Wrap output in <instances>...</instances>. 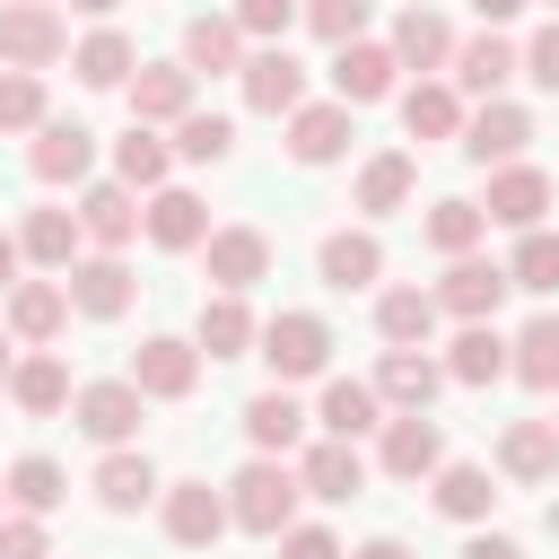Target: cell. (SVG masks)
Instances as JSON below:
<instances>
[{"label":"cell","mask_w":559,"mask_h":559,"mask_svg":"<svg viewBox=\"0 0 559 559\" xmlns=\"http://www.w3.org/2000/svg\"><path fill=\"white\" fill-rule=\"evenodd\" d=\"M297 463L288 454H253L236 480H227V524L236 533H253V542H280L288 524H297Z\"/></svg>","instance_id":"6da1fadb"},{"label":"cell","mask_w":559,"mask_h":559,"mask_svg":"<svg viewBox=\"0 0 559 559\" xmlns=\"http://www.w3.org/2000/svg\"><path fill=\"white\" fill-rule=\"evenodd\" d=\"M253 358L271 367V384H306V376L332 367V323L306 314V306H280V314L253 332Z\"/></svg>","instance_id":"7a4b0ae2"},{"label":"cell","mask_w":559,"mask_h":559,"mask_svg":"<svg viewBox=\"0 0 559 559\" xmlns=\"http://www.w3.org/2000/svg\"><path fill=\"white\" fill-rule=\"evenodd\" d=\"M61 288H70V314H87V323H122L140 306V271L122 253H79L61 271Z\"/></svg>","instance_id":"3957f363"},{"label":"cell","mask_w":559,"mask_h":559,"mask_svg":"<svg viewBox=\"0 0 559 559\" xmlns=\"http://www.w3.org/2000/svg\"><path fill=\"white\" fill-rule=\"evenodd\" d=\"M140 419H148V402H140V384H131V376H96V384H79V393H70V428H79V437H96L105 454H114V445H131V437H140Z\"/></svg>","instance_id":"277c9868"},{"label":"cell","mask_w":559,"mask_h":559,"mask_svg":"<svg viewBox=\"0 0 559 559\" xmlns=\"http://www.w3.org/2000/svg\"><path fill=\"white\" fill-rule=\"evenodd\" d=\"M70 52V17L52 9V0H17V9H0V70H52Z\"/></svg>","instance_id":"5b68a950"},{"label":"cell","mask_w":559,"mask_h":559,"mask_svg":"<svg viewBox=\"0 0 559 559\" xmlns=\"http://www.w3.org/2000/svg\"><path fill=\"white\" fill-rule=\"evenodd\" d=\"M507 79H524V52H515V35L507 26H480V35H463L454 44V61H445V87L454 96H507Z\"/></svg>","instance_id":"8992f818"},{"label":"cell","mask_w":559,"mask_h":559,"mask_svg":"<svg viewBox=\"0 0 559 559\" xmlns=\"http://www.w3.org/2000/svg\"><path fill=\"white\" fill-rule=\"evenodd\" d=\"M454 148H463L472 166H515V157L533 148V114H524L515 96H489V105H472V114H463Z\"/></svg>","instance_id":"52a82bcc"},{"label":"cell","mask_w":559,"mask_h":559,"mask_svg":"<svg viewBox=\"0 0 559 559\" xmlns=\"http://www.w3.org/2000/svg\"><path fill=\"white\" fill-rule=\"evenodd\" d=\"M428 297H437V314H454V323H498V306H507L515 288H507V262L463 253V262H445V280H437Z\"/></svg>","instance_id":"ba28073f"},{"label":"cell","mask_w":559,"mask_h":559,"mask_svg":"<svg viewBox=\"0 0 559 559\" xmlns=\"http://www.w3.org/2000/svg\"><path fill=\"white\" fill-rule=\"evenodd\" d=\"M236 87H245V105H253V114L288 122V114L306 105V61H297L288 44H253V52H245V70H236Z\"/></svg>","instance_id":"9c48e42d"},{"label":"cell","mask_w":559,"mask_h":559,"mask_svg":"<svg viewBox=\"0 0 559 559\" xmlns=\"http://www.w3.org/2000/svg\"><path fill=\"white\" fill-rule=\"evenodd\" d=\"M131 384H140V402H192L201 349H192L183 332H148V341L131 349Z\"/></svg>","instance_id":"30bf717a"},{"label":"cell","mask_w":559,"mask_h":559,"mask_svg":"<svg viewBox=\"0 0 559 559\" xmlns=\"http://www.w3.org/2000/svg\"><path fill=\"white\" fill-rule=\"evenodd\" d=\"M445 463V428L428 419V411H393L384 428H376V472L384 480H428Z\"/></svg>","instance_id":"8fae6325"},{"label":"cell","mask_w":559,"mask_h":559,"mask_svg":"<svg viewBox=\"0 0 559 559\" xmlns=\"http://www.w3.org/2000/svg\"><path fill=\"white\" fill-rule=\"evenodd\" d=\"M157 524H166L175 550H210V542L227 533V489H210V480H166V489H157Z\"/></svg>","instance_id":"7c38bea8"},{"label":"cell","mask_w":559,"mask_h":559,"mask_svg":"<svg viewBox=\"0 0 559 559\" xmlns=\"http://www.w3.org/2000/svg\"><path fill=\"white\" fill-rule=\"evenodd\" d=\"M402 87V61H393V44H376V35H358V44H341L332 52V105H384Z\"/></svg>","instance_id":"4fadbf2b"},{"label":"cell","mask_w":559,"mask_h":559,"mask_svg":"<svg viewBox=\"0 0 559 559\" xmlns=\"http://www.w3.org/2000/svg\"><path fill=\"white\" fill-rule=\"evenodd\" d=\"M550 201H559V183H550L542 166H524V157H515V166H489L480 218H489V227H515V236H524V227H542V210H550Z\"/></svg>","instance_id":"5bb4252c"},{"label":"cell","mask_w":559,"mask_h":559,"mask_svg":"<svg viewBox=\"0 0 559 559\" xmlns=\"http://www.w3.org/2000/svg\"><path fill=\"white\" fill-rule=\"evenodd\" d=\"M201 271L218 297H245L253 280H271V236L262 227H210L201 236Z\"/></svg>","instance_id":"9a60e30c"},{"label":"cell","mask_w":559,"mask_h":559,"mask_svg":"<svg viewBox=\"0 0 559 559\" xmlns=\"http://www.w3.org/2000/svg\"><path fill=\"white\" fill-rule=\"evenodd\" d=\"M140 236H148L157 253H201V236H210V201L183 192V183H157V192L140 201Z\"/></svg>","instance_id":"2e32d148"},{"label":"cell","mask_w":559,"mask_h":559,"mask_svg":"<svg viewBox=\"0 0 559 559\" xmlns=\"http://www.w3.org/2000/svg\"><path fill=\"white\" fill-rule=\"evenodd\" d=\"M0 323H9L17 349H52V341L70 332V288H61V280H17L9 306H0Z\"/></svg>","instance_id":"e0dca14e"},{"label":"cell","mask_w":559,"mask_h":559,"mask_svg":"<svg viewBox=\"0 0 559 559\" xmlns=\"http://www.w3.org/2000/svg\"><path fill=\"white\" fill-rule=\"evenodd\" d=\"M192 87H201V79H192L183 61H140L122 96H131V122H148V131H175V122L192 114Z\"/></svg>","instance_id":"ac0fdd59"},{"label":"cell","mask_w":559,"mask_h":559,"mask_svg":"<svg viewBox=\"0 0 559 559\" xmlns=\"http://www.w3.org/2000/svg\"><path fill=\"white\" fill-rule=\"evenodd\" d=\"M498 480H515V489L559 480V419H507L498 428Z\"/></svg>","instance_id":"d6986e66"},{"label":"cell","mask_w":559,"mask_h":559,"mask_svg":"<svg viewBox=\"0 0 559 559\" xmlns=\"http://www.w3.org/2000/svg\"><path fill=\"white\" fill-rule=\"evenodd\" d=\"M87 166H96V131L87 122H44L35 140H26V175L35 183H87Z\"/></svg>","instance_id":"ffe728a7"},{"label":"cell","mask_w":559,"mask_h":559,"mask_svg":"<svg viewBox=\"0 0 559 559\" xmlns=\"http://www.w3.org/2000/svg\"><path fill=\"white\" fill-rule=\"evenodd\" d=\"M411 192H419V157L411 148H376L358 166V183H349V210L358 218H393V210H411Z\"/></svg>","instance_id":"44dd1931"},{"label":"cell","mask_w":559,"mask_h":559,"mask_svg":"<svg viewBox=\"0 0 559 559\" xmlns=\"http://www.w3.org/2000/svg\"><path fill=\"white\" fill-rule=\"evenodd\" d=\"M314 271H323V288H376L384 280V236L376 227H332L323 245H314Z\"/></svg>","instance_id":"7402d4cb"},{"label":"cell","mask_w":559,"mask_h":559,"mask_svg":"<svg viewBox=\"0 0 559 559\" xmlns=\"http://www.w3.org/2000/svg\"><path fill=\"white\" fill-rule=\"evenodd\" d=\"M297 489H306V498H323V507H349V498L367 489V454H358V445H341V437H314V445L297 454Z\"/></svg>","instance_id":"603a6c76"},{"label":"cell","mask_w":559,"mask_h":559,"mask_svg":"<svg viewBox=\"0 0 559 559\" xmlns=\"http://www.w3.org/2000/svg\"><path fill=\"white\" fill-rule=\"evenodd\" d=\"M349 140H358V122H349V105H297L288 114V166H332V157H349Z\"/></svg>","instance_id":"cb8c5ba5"},{"label":"cell","mask_w":559,"mask_h":559,"mask_svg":"<svg viewBox=\"0 0 559 559\" xmlns=\"http://www.w3.org/2000/svg\"><path fill=\"white\" fill-rule=\"evenodd\" d=\"M79 236L96 253H122L140 236V192L131 183H79Z\"/></svg>","instance_id":"d4e9b609"},{"label":"cell","mask_w":559,"mask_h":559,"mask_svg":"<svg viewBox=\"0 0 559 559\" xmlns=\"http://www.w3.org/2000/svg\"><path fill=\"white\" fill-rule=\"evenodd\" d=\"M367 384H376V402H384V411H428V402L445 393V367H437L428 349H384Z\"/></svg>","instance_id":"484cf974"},{"label":"cell","mask_w":559,"mask_h":559,"mask_svg":"<svg viewBox=\"0 0 559 559\" xmlns=\"http://www.w3.org/2000/svg\"><path fill=\"white\" fill-rule=\"evenodd\" d=\"M87 489H96V507H105V515H140L166 480H157V463H148L140 445H114V454L87 472Z\"/></svg>","instance_id":"4316f807"},{"label":"cell","mask_w":559,"mask_h":559,"mask_svg":"<svg viewBox=\"0 0 559 559\" xmlns=\"http://www.w3.org/2000/svg\"><path fill=\"white\" fill-rule=\"evenodd\" d=\"M428 507L445 515V524H489V507H498V480H489V463H437L428 472Z\"/></svg>","instance_id":"83f0119b"},{"label":"cell","mask_w":559,"mask_h":559,"mask_svg":"<svg viewBox=\"0 0 559 559\" xmlns=\"http://www.w3.org/2000/svg\"><path fill=\"white\" fill-rule=\"evenodd\" d=\"M70 358L61 349H26L17 367H9V402L26 411V419H52V411H70Z\"/></svg>","instance_id":"f1b7e54d"},{"label":"cell","mask_w":559,"mask_h":559,"mask_svg":"<svg viewBox=\"0 0 559 559\" xmlns=\"http://www.w3.org/2000/svg\"><path fill=\"white\" fill-rule=\"evenodd\" d=\"M314 428H323V437H341V445L376 437V428H384V402H376V384H358V376H332V384L314 393Z\"/></svg>","instance_id":"f546056e"},{"label":"cell","mask_w":559,"mask_h":559,"mask_svg":"<svg viewBox=\"0 0 559 559\" xmlns=\"http://www.w3.org/2000/svg\"><path fill=\"white\" fill-rule=\"evenodd\" d=\"M236 419H245L253 454H288V445H306V419H314V411H306V402H297L288 384H262V393H253V402H245Z\"/></svg>","instance_id":"4dcf8cb0"},{"label":"cell","mask_w":559,"mask_h":559,"mask_svg":"<svg viewBox=\"0 0 559 559\" xmlns=\"http://www.w3.org/2000/svg\"><path fill=\"white\" fill-rule=\"evenodd\" d=\"M245 52H253V44H245V35H236V17L218 9V17H192V26H183V52H175V61H183L192 79H236V70H245Z\"/></svg>","instance_id":"1f68e13d"},{"label":"cell","mask_w":559,"mask_h":559,"mask_svg":"<svg viewBox=\"0 0 559 559\" xmlns=\"http://www.w3.org/2000/svg\"><path fill=\"white\" fill-rule=\"evenodd\" d=\"M253 332H262L253 306H245V297H218V288H210L201 314H192V349H201V358H253Z\"/></svg>","instance_id":"d6a6232c"},{"label":"cell","mask_w":559,"mask_h":559,"mask_svg":"<svg viewBox=\"0 0 559 559\" xmlns=\"http://www.w3.org/2000/svg\"><path fill=\"white\" fill-rule=\"evenodd\" d=\"M393 61L419 70V79H445V61H454V26H445L437 9H402V17H393Z\"/></svg>","instance_id":"836d02e7"},{"label":"cell","mask_w":559,"mask_h":559,"mask_svg":"<svg viewBox=\"0 0 559 559\" xmlns=\"http://www.w3.org/2000/svg\"><path fill=\"white\" fill-rule=\"evenodd\" d=\"M79 245H87V236H79V210H52V201H44V210L17 218V253H26L35 271H70Z\"/></svg>","instance_id":"e575fe53"},{"label":"cell","mask_w":559,"mask_h":559,"mask_svg":"<svg viewBox=\"0 0 559 559\" xmlns=\"http://www.w3.org/2000/svg\"><path fill=\"white\" fill-rule=\"evenodd\" d=\"M376 341L384 349H428L437 341V297L428 288H376Z\"/></svg>","instance_id":"d590c367"},{"label":"cell","mask_w":559,"mask_h":559,"mask_svg":"<svg viewBox=\"0 0 559 559\" xmlns=\"http://www.w3.org/2000/svg\"><path fill=\"white\" fill-rule=\"evenodd\" d=\"M70 70H79V87H131L140 44H131L122 26H96V35H79V44H70Z\"/></svg>","instance_id":"8d00e7d4"},{"label":"cell","mask_w":559,"mask_h":559,"mask_svg":"<svg viewBox=\"0 0 559 559\" xmlns=\"http://www.w3.org/2000/svg\"><path fill=\"white\" fill-rule=\"evenodd\" d=\"M402 131H411L419 148L454 140V131H463V96H454L445 79H411V87H402Z\"/></svg>","instance_id":"74e56055"},{"label":"cell","mask_w":559,"mask_h":559,"mask_svg":"<svg viewBox=\"0 0 559 559\" xmlns=\"http://www.w3.org/2000/svg\"><path fill=\"white\" fill-rule=\"evenodd\" d=\"M437 367H445V384H498L507 376V332L498 323H463Z\"/></svg>","instance_id":"f35d334b"},{"label":"cell","mask_w":559,"mask_h":559,"mask_svg":"<svg viewBox=\"0 0 559 559\" xmlns=\"http://www.w3.org/2000/svg\"><path fill=\"white\" fill-rule=\"evenodd\" d=\"M507 376L533 384V393H559V314H550V306L507 341Z\"/></svg>","instance_id":"ab89813d"},{"label":"cell","mask_w":559,"mask_h":559,"mask_svg":"<svg viewBox=\"0 0 559 559\" xmlns=\"http://www.w3.org/2000/svg\"><path fill=\"white\" fill-rule=\"evenodd\" d=\"M419 236H428V253H445V262H463V253H480V236H489V218H480V201H463V192H445V201H428V218H419Z\"/></svg>","instance_id":"60d3db41"},{"label":"cell","mask_w":559,"mask_h":559,"mask_svg":"<svg viewBox=\"0 0 559 559\" xmlns=\"http://www.w3.org/2000/svg\"><path fill=\"white\" fill-rule=\"evenodd\" d=\"M0 489H9V507H17V515H52V507L70 498V472H61L52 454H17V463L0 472Z\"/></svg>","instance_id":"b9f144b4"},{"label":"cell","mask_w":559,"mask_h":559,"mask_svg":"<svg viewBox=\"0 0 559 559\" xmlns=\"http://www.w3.org/2000/svg\"><path fill=\"white\" fill-rule=\"evenodd\" d=\"M166 166H175V148H166L148 122H131V131L114 140V183H131V192H157V183H166Z\"/></svg>","instance_id":"7bdbcfd3"},{"label":"cell","mask_w":559,"mask_h":559,"mask_svg":"<svg viewBox=\"0 0 559 559\" xmlns=\"http://www.w3.org/2000/svg\"><path fill=\"white\" fill-rule=\"evenodd\" d=\"M507 288H524V297H559V236H550V227H524V236H515V253H507Z\"/></svg>","instance_id":"ee69618b"},{"label":"cell","mask_w":559,"mask_h":559,"mask_svg":"<svg viewBox=\"0 0 559 559\" xmlns=\"http://www.w3.org/2000/svg\"><path fill=\"white\" fill-rule=\"evenodd\" d=\"M166 148H175L183 166H227V157H236V122H227V114H201V105H192V114L175 122V140H166Z\"/></svg>","instance_id":"f6af8a7d"},{"label":"cell","mask_w":559,"mask_h":559,"mask_svg":"<svg viewBox=\"0 0 559 559\" xmlns=\"http://www.w3.org/2000/svg\"><path fill=\"white\" fill-rule=\"evenodd\" d=\"M52 105H44V79L35 70H0V131H44Z\"/></svg>","instance_id":"bcb514c9"},{"label":"cell","mask_w":559,"mask_h":559,"mask_svg":"<svg viewBox=\"0 0 559 559\" xmlns=\"http://www.w3.org/2000/svg\"><path fill=\"white\" fill-rule=\"evenodd\" d=\"M367 17H376V0H306V26H314V44H358L367 35Z\"/></svg>","instance_id":"7dc6e473"},{"label":"cell","mask_w":559,"mask_h":559,"mask_svg":"<svg viewBox=\"0 0 559 559\" xmlns=\"http://www.w3.org/2000/svg\"><path fill=\"white\" fill-rule=\"evenodd\" d=\"M227 17H236V35H245V44H288V26L306 17V0H236Z\"/></svg>","instance_id":"c3c4849f"},{"label":"cell","mask_w":559,"mask_h":559,"mask_svg":"<svg viewBox=\"0 0 559 559\" xmlns=\"http://www.w3.org/2000/svg\"><path fill=\"white\" fill-rule=\"evenodd\" d=\"M515 52H524V79H533L542 96H559V17H550V26H533Z\"/></svg>","instance_id":"681fc988"},{"label":"cell","mask_w":559,"mask_h":559,"mask_svg":"<svg viewBox=\"0 0 559 559\" xmlns=\"http://www.w3.org/2000/svg\"><path fill=\"white\" fill-rule=\"evenodd\" d=\"M0 559H52V533H44V515H0Z\"/></svg>","instance_id":"f907efd6"},{"label":"cell","mask_w":559,"mask_h":559,"mask_svg":"<svg viewBox=\"0 0 559 559\" xmlns=\"http://www.w3.org/2000/svg\"><path fill=\"white\" fill-rule=\"evenodd\" d=\"M280 559H349V542L323 533V524H288V533H280Z\"/></svg>","instance_id":"816d5d0a"},{"label":"cell","mask_w":559,"mask_h":559,"mask_svg":"<svg viewBox=\"0 0 559 559\" xmlns=\"http://www.w3.org/2000/svg\"><path fill=\"white\" fill-rule=\"evenodd\" d=\"M463 559H524V542H507V533H472Z\"/></svg>","instance_id":"f5cc1de1"},{"label":"cell","mask_w":559,"mask_h":559,"mask_svg":"<svg viewBox=\"0 0 559 559\" xmlns=\"http://www.w3.org/2000/svg\"><path fill=\"white\" fill-rule=\"evenodd\" d=\"M349 559H419V550H411V542H402V533H367V542H358V550H349Z\"/></svg>","instance_id":"db71d44e"},{"label":"cell","mask_w":559,"mask_h":559,"mask_svg":"<svg viewBox=\"0 0 559 559\" xmlns=\"http://www.w3.org/2000/svg\"><path fill=\"white\" fill-rule=\"evenodd\" d=\"M17 271H26V253H17V236L0 227V288H17Z\"/></svg>","instance_id":"11a10c76"},{"label":"cell","mask_w":559,"mask_h":559,"mask_svg":"<svg viewBox=\"0 0 559 559\" xmlns=\"http://www.w3.org/2000/svg\"><path fill=\"white\" fill-rule=\"evenodd\" d=\"M472 9H480V26H507V17H524L533 0H472Z\"/></svg>","instance_id":"9f6ffc18"},{"label":"cell","mask_w":559,"mask_h":559,"mask_svg":"<svg viewBox=\"0 0 559 559\" xmlns=\"http://www.w3.org/2000/svg\"><path fill=\"white\" fill-rule=\"evenodd\" d=\"M9 367H17V341L0 332V393H9Z\"/></svg>","instance_id":"6f0895ef"},{"label":"cell","mask_w":559,"mask_h":559,"mask_svg":"<svg viewBox=\"0 0 559 559\" xmlns=\"http://www.w3.org/2000/svg\"><path fill=\"white\" fill-rule=\"evenodd\" d=\"M70 9H79V17H114L122 0H70Z\"/></svg>","instance_id":"680465c9"},{"label":"cell","mask_w":559,"mask_h":559,"mask_svg":"<svg viewBox=\"0 0 559 559\" xmlns=\"http://www.w3.org/2000/svg\"><path fill=\"white\" fill-rule=\"evenodd\" d=\"M542 524H550V533H559V498H550V507H542Z\"/></svg>","instance_id":"91938a15"},{"label":"cell","mask_w":559,"mask_h":559,"mask_svg":"<svg viewBox=\"0 0 559 559\" xmlns=\"http://www.w3.org/2000/svg\"><path fill=\"white\" fill-rule=\"evenodd\" d=\"M0 515H9V489H0Z\"/></svg>","instance_id":"94428289"},{"label":"cell","mask_w":559,"mask_h":559,"mask_svg":"<svg viewBox=\"0 0 559 559\" xmlns=\"http://www.w3.org/2000/svg\"><path fill=\"white\" fill-rule=\"evenodd\" d=\"M550 17H559V0H550Z\"/></svg>","instance_id":"6125c7cd"},{"label":"cell","mask_w":559,"mask_h":559,"mask_svg":"<svg viewBox=\"0 0 559 559\" xmlns=\"http://www.w3.org/2000/svg\"><path fill=\"white\" fill-rule=\"evenodd\" d=\"M0 9H17V0H0Z\"/></svg>","instance_id":"be15d7a7"}]
</instances>
